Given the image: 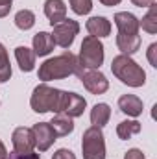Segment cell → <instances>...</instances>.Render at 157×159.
<instances>
[{
  "mask_svg": "<svg viewBox=\"0 0 157 159\" xmlns=\"http://www.w3.org/2000/svg\"><path fill=\"white\" fill-rule=\"evenodd\" d=\"M81 65L78 61V56H74L72 52H63L61 56L50 57L46 59L43 65L39 67V80L43 83L50 81V80H63L69 78L72 74H76Z\"/></svg>",
  "mask_w": 157,
  "mask_h": 159,
  "instance_id": "obj_1",
  "label": "cell"
},
{
  "mask_svg": "<svg viewBox=\"0 0 157 159\" xmlns=\"http://www.w3.org/2000/svg\"><path fill=\"white\" fill-rule=\"evenodd\" d=\"M65 96L67 91L61 89H54L46 83H39L30 98V106L35 113H63V106H65Z\"/></svg>",
  "mask_w": 157,
  "mask_h": 159,
  "instance_id": "obj_2",
  "label": "cell"
},
{
  "mask_svg": "<svg viewBox=\"0 0 157 159\" xmlns=\"http://www.w3.org/2000/svg\"><path fill=\"white\" fill-rule=\"evenodd\" d=\"M111 70L122 83L129 87H142L146 83V72L137 65V61L131 59V56L120 54L117 57H113Z\"/></svg>",
  "mask_w": 157,
  "mask_h": 159,
  "instance_id": "obj_3",
  "label": "cell"
},
{
  "mask_svg": "<svg viewBox=\"0 0 157 159\" xmlns=\"http://www.w3.org/2000/svg\"><path fill=\"white\" fill-rule=\"evenodd\" d=\"M81 69H100L104 63V44L98 37L87 35L83 37L81 48H79V57H78Z\"/></svg>",
  "mask_w": 157,
  "mask_h": 159,
  "instance_id": "obj_4",
  "label": "cell"
},
{
  "mask_svg": "<svg viewBox=\"0 0 157 159\" xmlns=\"http://www.w3.org/2000/svg\"><path fill=\"white\" fill-rule=\"evenodd\" d=\"M81 152H83V159H105V141H104L102 128L91 126L83 131Z\"/></svg>",
  "mask_w": 157,
  "mask_h": 159,
  "instance_id": "obj_5",
  "label": "cell"
},
{
  "mask_svg": "<svg viewBox=\"0 0 157 159\" xmlns=\"http://www.w3.org/2000/svg\"><path fill=\"white\" fill-rule=\"evenodd\" d=\"M52 28H54V32L50 35L54 39V44H57L61 48H70L79 32V24L72 19H65V20L54 24Z\"/></svg>",
  "mask_w": 157,
  "mask_h": 159,
  "instance_id": "obj_6",
  "label": "cell"
},
{
  "mask_svg": "<svg viewBox=\"0 0 157 159\" xmlns=\"http://www.w3.org/2000/svg\"><path fill=\"white\" fill-rule=\"evenodd\" d=\"M76 76L81 80L83 87L89 93H92V94H104L109 89L107 78L100 70H96V69H79L78 72H76Z\"/></svg>",
  "mask_w": 157,
  "mask_h": 159,
  "instance_id": "obj_7",
  "label": "cell"
},
{
  "mask_svg": "<svg viewBox=\"0 0 157 159\" xmlns=\"http://www.w3.org/2000/svg\"><path fill=\"white\" fill-rule=\"evenodd\" d=\"M11 143H13V152L17 154H28L34 152L35 148V139H34V131L32 128H17L11 135Z\"/></svg>",
  "mask_w": 157,
  "mask_h": 159,
  "instance_id": "obj_8",
  "label": "cell"
},
{
  "mask_svg": "<svg viewBox=\"0 0 157 159\" xmlns=\"http://www.w3.org/2000/svg\"><path fill=\"white\" fill-rule=\"evenodd\" d=\"M32 131H34L35 146L39 148V152H46L54 144V141L57 139V135H56L54 128L50 126V122H37V124H34Z\"/></svg>",
  "mask_w": 157,
  "mask_h": 159,
  "instance_id": "obj_9",
  "label": "cell"
},
{
  "mask_svg": "<svg viewBox=\"0 0 157 159\" xmlns=\"http://www.w3.org/2000/svg\"><path fill=\"white\" fill-rule=\"evenodd\" d=\"M115 24L118 28V35H139V19L133 13L118 11L115 15Z\"/></svg>",
  "mask_w": 157,
  "mask_h": 159,
  "instance_id": "obj_10",
  "label": "cell"
},
{
  "mask_svg": "<svg viewBox=\"0 0 157 159\" xmlns=\"http://www.w3.org/2000/svg\"><path fill=\"white\" fill-rule=\"evenodd\" d=\"M87 107V100L83 96H79L76 93H69L67 91V96H65V106H63V113H67L69 117H79L83 115Z\"/></svg>",
  "mask_w": 157,
  "mask_h": 159,
  "instance_id": "obj_11",
  "label": "cell"
},
{
  "mask_svg": "<svg viewBox=\"0 0 157 159\" xmlns=\"http://www.w3.org/2000/svg\"><path fill=\"white\" fill-rule=\"evenodd\" d=\"M44 15L48 17L50 24H57L67 19V6L63 0H46L44 2Z\"/></svg>",
  "mask_w": 157,
  "mask_h": 159,
  "instance_id": "obj_12",
  "label": "cell"
},
{
  "mask_svg": "<svg viewBox=\"0 0 157 159\" xmlns=\"http://www.w3.org/2000/svg\"><path fill=\"white\" fill-rule=\"evenodd\" d=\"M118 107L128 117H139L142 113V100L135 94H122L118 98Z\"/></svg>",
  "mask_w": 157,
  "mask_h": 159,
  "instance_id": "obj_13",
  "label": "cell"
},
{
  "mask_svg": "<svg viewBox=\"0 0 157 159\" xmlns=\"http://www.w3.org/2000/svg\"><path fill=\"white\" fill-rule=\"evenodd\" d=\"M87 32L92 35V37H107L111 34V22L105 19V17H91L85 24Z\"/></svg>",
  "mask_w": 157,
  "mask_h": 159,
  "instance_id": "obj_14",
  "label": "cell"
},
{
  "mask_svg": "<svg viewBox=\"0 0 157 159\" xmlns=\"http://www.w3.org/2000/svg\"><path fill=\"white\" fill-rule=\"evenodd\" d=\"M15 57L22 72H32L35 69V52L28 46H17L15 48Z\"/></svg>",
  "mask_w": 157,
  "mask_h": 159,
  "instance_id": "obj_15",
  "label": "cell"
},
{
  "mask_svg": "<svg viewBox=\"0 0 157 159\" xmlns=\"http://www.w3.org/2000/svg\"><path fill=\"white\" fill-rule=\"evenodd\" d=\"M50 126L54 128V131H56L57 137H65V135H69V133L74 131L72 117H69L67 113H56V117L50 120Z\"/></svg>",
  "mask_w": 157,
  "mask_h": 159,
  "instance_id": "obj_16",
  "label": "cell"
},
{
  "mask_svg": "<svg viewBox=\"0 0 157 159\" xmlns=\"http://www.w3.org/2000/svg\"><path fill=\"white\" fill-rule=\"evenodd\" d=\"M54 39H52V35L48 34V32H39V34H35L34 35V52H35V56H41V57H44V56H48L52 50H54Z\"/></svg>",
  "mask_w": 157,
  "mask_h": 159,
  "instance_id": "obj_17",
  "label": "cell"
},
{
  "mask_svg": "<svg viewBox=\"0 0 157 159\" xmlns=\"http://www.w3.org/2000/svg\"><path fill=\"white\" fill-rule=\"evenodd\" d=\"M117 46L122 54L131 56L141 48V35H117Z\"/></svg>",
  "mask_w": 157,
  "mask_h": 159,
  "instance_id": "obj_18",
  "label": "cell"
},
{
  "mask_svg": "<svg viewBox=\"0 0 157 159\" xmlns=\"http://www.w3.org/2000/svg\"><path fill=\"white\" fill-rule=\"evenodd\" d=\"M109 119H111V107L107 104H96L91 109V124L92 126L102 128L109 122Z\"/></svg>",
  "mask_w": 157,
  "mask_h": 159,
  "instance_id": "obj_19",
  "label": "cell"
},
{
  "mask_svg": "<svg viewBox=\"0 0 157 159\" xmlns=\"http://www.w3.org/2000/svg\"><path fill=\"white\" fill-rule=\"evenodd\" d=\"M141 122L137 120H122L120 124L117 126V135L122 139V141H128L131 135H137L141 131Z\"/></svg>",
  "mask_w": 157,
  "mask_h": 159,
  "instance_id": "obj_20",
  "label": "cell"
},
{
  "mask_svg": "<svg viewBox=\"0 0 157 159\" xmlns=\"http://www.w3.org/2000/svg\"><path fill=\"white\" fill-rule=\"evenodd\" d=\"M139 28H142L148 34H157V6L152 4L148 13L142 17V20H139Z\"/></svg>",
  "mask_w": 157,
  "mask_h": 159,
  "instance_id": "obj_21",
  "label": "cell"
},
{
  "mask_svg": "<svg viewBox=\"0 0 157 159\" xmlns=\"http://www.w3.org/2000/svg\"><path fill=\"white\" fill-rule=\"evenodd\" d=\"M35 24V15H34V11H30V9H20L17 15H15V26L19 28V30H30L32 26Z\"/></svg>",
  "mask_w": 157,
  "mask_h": 159,
  "instance_id": "obj_22",
  "label": "cell"
},
{
  "mask_svg": "<svg viewBox=\"0 0 157 159\" xmlns=\"http://www.w3.org/2000/svg\"><path fill=\"white\" fill-rule=\"evenodd\" d=\"M9 78H11V63H9L6 46L0 43V83L7 81Z\"/></svg>",
  "mask_w": 157,
  "mask_h": 159,
  "instance_id": "obj_23",
  "label": "cell"
},
{
  "mask_svg": "<svg viewBox=\"0 0 157 159\" xmlns=\"http://www.w3.org/2000/svg\"><path fill=\"white\" fill-rule=\"evenodd\" d=\"M69 4L76 15H87L92 9V0H69Z\"/></svg>",
  "mask_w": 157,
  "mask_h": 159,
  "instance_id": "obj_24",
  "label": "cell"
},
{
  "mask_svg": "<svg viewBox=\"0 0 157 159\" xmlns=\"http://www.w3.org/2000/svg\"><path fill=\"white\" fill-rule=\"evenodd\" d=\"M52 159H76V156H74V152L69 150V148H59V150L52 156Z\"/></svg>",
  "mask_w": 157,
  "mask_h": 159,
  "instance_id": "obj_25",
  "label": "cell"
},
{
  "mask_svg": "<svg viewBox=\"0 0 157 159\" xmlns=\"http://www.w3.org/2000/svg\"><path fill=\"white\" fill-rule=\"evenodd\" d=\"M148 61L152 67H157V43H152L148 46Z\"/></svg>",
  "mask_w": 157,
  "mask_h": 159,
  "instance_id": "obj_26",
  "label": "cell"
},
{
  "mask_svg": "<svg viewBox=\"0 0 157 159\" xmlns=\"http://www.w3.org/2000/svg\"><path fill=\"white\" fill-rule=\"evenodd\" d=\"M7 157L9 159H41V156L39 154H34V152H28V154H17V152H11Z\"/></svg>",
  "mask_w": 157,
  "mask_h": 159,
  "instance_id": "obj_27",
  "label": "cell"
},
{
  "mask_svg": "<svg viewBox=\"0 0 157 159\" xmlns=\"http://www.w3.org/2000/svg\"><path fill=\"white\" fill-rule=\"evenodd\" d=\"M124 159H146V157H144L142 150H139V148H131V150H128V152H126Z\"/></svg>",
  "mask_w": 157,
  "mask_h": 159,
  "instance_id": "obj_28",
  "label": "cell"
},
{
  "mask_svg": "<svg viewBox=\"0 0 157 159\" xmlns=\"http://www.w3.org/2000/svg\"><path fill=\"white\" fill-rule=\"evenodd\" d=\"M11 4H13V0H0V19L11 11Z\"/></svg>",
  "mask_w": 157,
  "mask_h": 159,
  "instance_id": "obj_29",
  "label": "cell"
},
{
  "mask_svg": "<svg viewBox=\"0 0 157 159\" xmlns=\"http://www.w3.org/2000/svg\"><path fill=\"white\" fill-rule=\"evenodd\" d=\"M131 2L139 7H150L152 4H155V0H131Z\"/></svg>",
  "mask_w": 157,
  "mask_h": 159,
  "instance_id": "obj_30",
  "label": "cell"
},
{
  "mask_svg": "<svg viewBox=\"0 0 157 159\" xmlns=\"http://www.w3.org/2000/svg\"><path fill=\"white\" fill-rule=\"evenodd\" d=\"M0 159H7V150H6L2 141H0Z\"/></svg>",
  "mask_w": 157,
  "mask_h": 159,
  "instance_id": "obj_31",
  "label": "cell"
},
{
  "mask_svg": "<svg viewBox=\"0 0 157 159\" xmlns=\"http://www.w3.org/2000/svg\"><path fill=\"white\" fill-rule=\"evenodd\" d=\"M120 2L122 0H100V4H104V6H117Z\"/></svg>",
  "mask_w": 157,
  "mask_h": 159,
  "instance_id": "obj_32",
  "label": "cell"
}]
</instances>
